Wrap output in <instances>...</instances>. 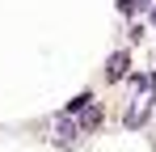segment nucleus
Instances as JSON below:
<instances>
[{
    "mask_svg": "<svg viewBox=\"0 0 156 152\" xmlns=\"http://www.w3.org/2000/svg\"><path fill=\"white\" fill-rule=\"evenodd\" d=\"M76 135H80V123H76V118H68V114L55 118V139H59V144H72Z\"/></svg>",
    "mask_w": 156,
    "mask_h": 152,
    "instance_id": "obj_1",
    "label": "nucleus"
},
{
    "mask_svg": "<svg viewBox=\"0 0 156 152\" xmlns=\"http://www.w3.org/2000/svg\"><path fill=\"white\" fill-rule=\"evenodd\" d=\"M127 55H110V68H105V72H110V80H118V76H127Z\"/></svg>",
    "mask_w": 156,
    "mask_h": 152,
    "instance_id": "obj_2",
    "label": "nucleus"
},
{
    "mask_svg": "<svg viewBox=\"0 0 156 152\" xmlns=\"http://www.w3.org/2000/svg\"><path fill=\"white\" fill-rule=\"evenodd\" d=\"M118 9L122 13H135V0H118Z\"/></svg>",
    "mask_w": 156,
    "mask_h": 152,
    "instance_id": "obj_3",
    "label": "nucleus"
}]
</instances>
